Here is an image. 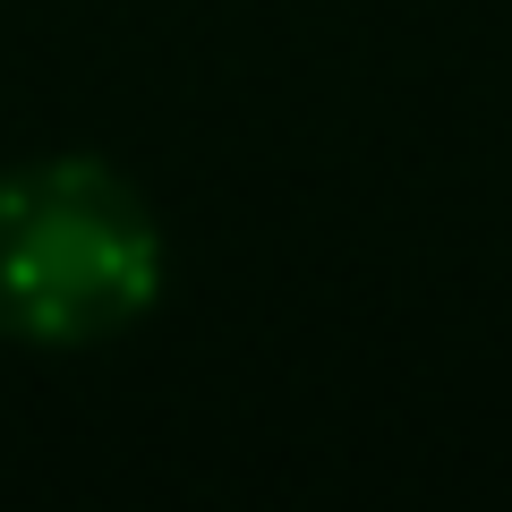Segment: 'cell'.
<instances>
[{
    "label": "cell",
    "mask_w": 512,
    "mask_h": 512,
    "mask_svg": "<svg viewBox=\"0 0 512 512\" xmlns=\"http://www.w3.org/2000/svg\"><path fill=\"white\" fill-rule=\"evenodd\" d=\"M163 282L154 214L103 163L0 171V325L35 342H94L146 316Z\"/></svg>",
    "instance_id": "6da1fadb"
}]
</instances>
